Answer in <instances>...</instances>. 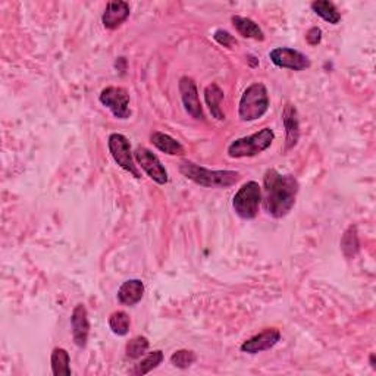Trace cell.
Returning a JSON list of instances; mask_svg holds the SVG:
<instances>
[{
	"mask_svg": "<svg viewBox=\"0 0 376 376\" xmlns=\"http://www.w3.org/2000/svg\"><path fill=\"white\" fill-rule=\"evenodd\" d=\"M299 190L300 184L294 175L279 174L273 168L266 169L261 188V203L265 212L275 219L287 216L297 200Z\"/></svg>",
	"mask_w": 376,
	"mask_h": 376,
	"instance_id": "cell-1",
	"label": "cell"
},
{
	"mask_svg": "<svg viewBox=\"0 0 376 376\" xmlns=\"http://www.w3.org/2000/svg\"><path fill=\"white\" fill-rule=\"evenodd\" d=\"M179 172L197 186L206 188H228L240 181V172L237 170H212L191 161H182L179 164Z\"/></svg>",
	"mask_w": 376,
	"mask_h": 376,
	"instance_id": "cell-2",
	"label": "cell"
},
{
	"mask_svg": "<svg viewBox=\"0 0 376 376\" xmlns=\"http://www.w3.org/2000/svg\"><path fill=\"white\" fill-rule=\"evenodd\" d=\"M269 109V95L265 84L255 83L248 86L241 95L238 105V117L243 122H253L260 119Z\"/></svg>",
	"mask_w": 376,
	"mask_h": 376,
	"instance_id": "cell-3",
	"label": "cell"
},
{
	"mask_svg": "<svg viewBox=\"0 0 376 376\" xmlns=\"http://www.w3.org/2000/svg\"><path fill=\"white\" fill-rule=\"evenodd\" d=\"M275 140V132L270 128H261L257 132L241 137V139L234 140L228 146V156L232 159H243V157H253L260 153H264L272 146Z\"/></svg>",
	"mask_w": 376,
	"mask_h": 376,
	"instance_id": "cell-4",
	"label": "cell"
},
{
	"mask_svg": "<svg viewBox=\"0 0 376 376\" xmlns=\"http://www.w3.org/2000/svg\"><path fill=\"white\" fill-rule=\"evenodd\" d=\"M261 203V187L256 181H248L243 184L232 199V208L241 219H255Z\"/></svg>",
	"mask_w": 376,
	"mask_h": 376,
	"instance_id": "cell-5",
	"label": "cell"
},
{
	"mask_svg": "<svg viewBox=\"0 0 376 376\" xmlns=\"http://www.w3.org/2000/svg\"><path fill=\"white\" fill-rule=\"evenodd\" d=\"M108 147L110 156L119 168L127 170V172H130L137 179L141 178V174L139 172L137 165L134 164V153L131 150V143L127 137L119 132L110 134L108 139Z\"/></svg>",
	"mask_w": 376,
	"mask_h": 376,
	"instance_id": "cell-6",
	"label": "cell"
},
{
	"mask_svg": "<svg viewBox=\"0 0 376 376\" xmlns=\"http://www.w3.org/2000/svg\"><path fill=\"white\" fill-rule=\"evenodd\" d=\"M100 103L108 108L113 117L118 119H128L131 117L130 109V93L122 87L110 86L101 90L99 96Z\"/></svg>",
	"mask_w": 376,
	"mask_h": 376,
	"instance_id": "cell-7",
	"label": "cell"
},
{
	"mask_svg": "<svg viewBox=\"0 0 376 376\" xmlns=\"http://www.w3.org/2000/svg\"><path fill=\"white\" fill-rule=\"evenodd\" d=\"M134 159L139 164V166L144 170L150 179H153L156 184L165 186L169 181L168 172L165 166L162 165L161 159H159L152 150L147 149L144 146H139L134 150Z\"/></svg>",
	"mask_w": 376,
	"mask_h": 376,
	"instance_id": "cell-8",
	"label": "cell"
},
{
	"mask_svg": "<svg viewBox=\"0 0 376 376\" xmlns=\"http://www.w3.org/2000/svg\"><path fill=\"white\" fill-rule=\"evenodd\" d=\"M269 59L273 65L282 68V70H291L297 72L307 70L312 65L310 59L306 55L290 48H275L269 52Z\"/></svg>",
	"mask_w": 376,
	"mask_h": 376,
	"instance_id": "cell-9",
	"label": "cell"
},
{
	"mask_svg": "<svg viewBox=\"0 0 376 376\" xmlns=\"http://www.w3.org/2000/svg\"><path fill=\"white\" fill-rule=\"evenodd\" d=\"M179 95H181V100L182 105H184L186 112L191 118H195L197 121H203L204 119V112H203V106L201 101L199 97V90L196 86V81L191 77H182L179 79Z\"/></svg>",
	"mask_w": 376,
	"mask_h": 376,
	"instance_id": "cell-10",
	"label": "cell"
},
{
	"mask_svg": "<svg viewBox=\"0 0 376 376\" xmlns=\"http://www.w3.org/2000/svg\"><path fill=\"white\" fill-rule=\"evenodd\" d=\"M281 341V333L277 328H266L255 337L246 339L241 344V351L247 355H259L275 347Z\"/></svg>",
	"mask_w": 376,
	"mask_h": 376,
	"instance_id": "cell-11",
	"label": "cell"
},
{
	"mask_svg": "<svg viewBox=\"0 0 376 376\" xmlns=\"http://www.w3.org/2000/svg\"><path fill=\"white\" fill-rule=\"evenodd\" d=\"M71 328H72V338L77 347L86 348L88 344V335H90V321H88V312L84 304H77L71 315Z\"/></svg>",
	"mask_w": 376,
	"mask_h": 376,
	"instance_id": "cell-12",
	"label": "cell"
},
{
	"mask_svg": "<svg viewBox=\"0 0 376 376\" xmlns=\"http://www.w3.org/2000/svg\"><path fill=\"white\" fill-rule=\"evenodd\" d=\"M282 123L286 130V150H291L300 140V119L299 112L293 103H286L282 109Z\"/></svg>",
	"mask_w": 376,
	"mask_h": 376,
	"instance_id": "cell-13",
	"label": "cell"
},
{
	"mask_svg": "<svg viewBox=\"0 0 376 376\" xmlns=\"http://www.w3.org/2000/svg\"><path fill=\"white\" fill-rule=\"evenodd\" d=\"M131 14L130 5L123 0H113L106 5L103 15H101V24L106 30H117L125 21L128 19Z\"/></svg>",
	"mask_w": 376,
	"mask_h": 376,
	"instance_id": "cell-14",
	"label": "cell"
},
{
	"mask_svg": "<svg viewBox=\"0 0 376 376\" xmlns=\"http://www.w3.org/2000/svg\"><path fill=\"white\" fill-rule=\"evenodd\" d=\"M144 295V284L141 279H128L122 282L118 290V301L122 306L132 307L139 304Z\"/></svg>",
	"mask_w": 376,
	"mask_h": 376,
	"instance_id": "cell-15",
	"label": "cell"
},
{
	"mask_svg": "<svg viewBox=\"0 0 376 376\" xmlns=\"http://www.w3.org/2000/svg\"><path fill=\"white\" fill-rule=\"evenodd\" d=\"M150 141L157 150H161L165 155H169V156L186 155L184 146H182L177 139H174V137H170L169 134H165L161 131H153L150 134Z\"/></svg>",
	"mask_w": 376,
	"mask_h": 376,
	"instance_id": "cell-16",
	"label": "cell"
},
{
	"mask_svg": "<svg viewBox=\"0 0 376 376\" xmlns=\"http://www.w3.org/2000/svg\"><path fill=\"white\" fill-rule=\"evenodd\" d=\"M224 99H225L224 90L216 83H212L206 88H204V101H206L212 117L218 121H225V113L221 108V103H222Z\"/></svg>",
	"mask_w": 376,
	"mask_h": 376,
	"instance_id": "cell-17",
	"label": "cell"
},
{
	"mask_svg": "<svg viewBox=\"0 0 376 376\" xmlns=\"http://www.w3.org/2000/svg\"><path fill=\"white\" fill-rule=\"evenodd\" d=\"M232 26L237 30V32L240 34L241 37L244 39H253L257 41H264L265 40V34L261 31V28L259 27V24L253 19L246 18V17H240V15H234L231 18Z\"/></svg>",
	"mask_w": 376,
	"mask_h": 376,
	"instance_id": "cell-18",
	"label": "cell"
},
{
	"mask_svg": "<svg viewBox=\"0 0 376 376\" xmlns=\"http://www.w3.org/2000/svg\"><path fill=\"white\" fill-rule=\"evenodd\" d=\"M52 373L55 376H71V357L65 348L56 347L50 356Z\"/></svg>",
	"mask_w": 376,
	"mask_h": 376,
	"instance_id": "cell-19",
	"label": "cell"
},
{
	"mask_svg": "<svg viewBox=\"0 0 376 376\" xmlns=\"http://www.w3.org/2000/svg\"><path fill=\"white\" fill-rule=\"evenodd\" d=\"M310 8L317 17H321L324 21L329 22V24L337 26L341 22L339 10L333 2H329V0H316V2H312Z\"/></svg>",
	"mask_w": 376,
	"mask_h": 376,
	"instance_id": "cell-20",
	"label": "cell"
},
{
	"mask_svg": "<svg viewBox=\"0 0 376 376\" xmlns=\"http://www.w3.org/2000/svg\"><path fill=\"white\" fill-rule=\"evenodd\" d=\"M164 359H165L164 353L161 350H155V351L149 353V355H147L144 359H141L139 363H137L135 366L130 370V373L135 375V376H143V375L150 373L152 370L161 366Z\"/></svg>",
	"mask_w": 376,
	"mask_h": 376,
	"instance_id": "cell-21",
	"label": "cell"
},
{
	"mask_svg": "<svg viewBox=\"0 0 376 376\" xmlns=\"http://www.w3.org/2000/svg\"><path fill=\"white\" fill-rule=\"evenodd\" d=\"M341 250L347 259L356 257L360 250V243H359V234H357V228L355 225L348 226L346 232L341 237Z\"/></svg>",
	"mask_w": 376,
	"mask_h": 376,
	"instance_id": "cell-22",
	"label": "cell"
},
{
	"mask_svg": "<svg viewBox=\"0 0 376 376\" xmlns=\"http://www.w3.org/2000/svg\"><path fill=\"white\" fill-rule=\"evenodd\" d=\"M109 326H110V331L115 335L125 337L130 333L131 319L128 313H125L123 310H117L109 316Z\"/></svg>",
	"mask_w": 376,
	"mask_h": 376,
	"instance_id": "cell-23",
	"label": "cell"
},
{
	"mask_svg": "<svg viewBox=\"0 0 376 376\" xmlns=\"http://www.w3.org/2000/svg\"><path fill=\"white\" fill-rule=\"evenodd\" d=\"M149 347H150V343L146 337H141V335L134 337L132 339L128 341L127 346H125V356L132 360L140 359L146 355Z\"/></svg>",
	"mask_w": 376,
	"mask_h": 376,
	"instance_id": "cell-24",
	"label": "cell"
},
{
	"mask_svg": "<svg viewBox=\"0 0 376 376\" xmlns=\"http://www.w3.org/2000/svg\"><path fill=\"white\" fill-rule=\"evenodd\" d=\"M196 360H197L196 353L191 350H178L170 356V363L178 369H188L196 363Z\"/></svg>",
	"mask_w": 376,
	"mask_h": 376,
	"instance_id": "cell-25",
	"label": "cell"
},
{
	"mask_svg": "<svg viewBox=\"0 0 376 376\" xmlns=\"http://www.w3.org/2000/svg\"><path fill=\"white\" fill-rule=\"evenodd\" d=\"M213 40L218 44L224 46V48L226 49H234L237 46V40L234 39V36H231V32H228L226 30H222V28L216 30L213 32Z\"/></svg>",
	"mask_w": 376,
	"mask_h": 376,
	"instance_id": "cell-26",
	"label": "cell"
},
{
	"mask_svg": "<svg viewBox=\"0 0 376 376\" xmlns=\"http://www.w3.org/2000/svg\"><path fill=\"white\" fill-rule=\"evenodd\" d=\"M306 41L310 46H317L322 41V30L317 27H312L306 34Z\"/></svg>",
	"mask_w": 376,
	"mask_h": 376,
	"instance_id": "cell-27",
	"label": "cell"
},
{
	"mask_svg": "<svg viewBox=\"0 0 376 376\" xmlns=\"http://www.w3.org/2000/svg\"><path fill=\"white\" fill-rule=\"evenodd\" d=\"M256 58H255V56H248V61L250 62H252V66H256V65H259V61H255Z\"/></svg>",
	"mask_w": 376,
	"mask_h": 376,
	"instance_id": "cell-28",
	"label": "cell"
},
{
	"mask_svg": "<svg viewBox=\"0 0 376 376\" xmlns=\"http://www.w3.org/2000/svg\"><path fill=\"white\" fill-rule=\"evenodd\" d=\"M370 366L373 369H376V364H375V355H370Z\"/></svg>",
	"mask_w": 376,
	"mask_h": 376,
	"instance_id": "cell-29",
	"label": "cell"
}]
</instances>
